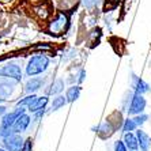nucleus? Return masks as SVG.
Wrapping results in <instances>:
<instances>
[{"instance_id":"obj_1","label":"nucleus","mask_w":151,"mask_h":151,"mask_svg":"<svg viewBox=\"0 0 151 151\" xmlns=\"http://www.w3.org/2000/svg\"><path fill=\"white\" fill-rule=\"evenodd\" d=\"M48 65H49V60L46 56H42V55L34 56L29 60L27 67H26V74H27V76H34V75L42 74L48 68Z\"/></svg>"},{"instance_id":"obj_2","label":"nucleus","mask_w":151,"mask_h":151,"mask_svg":"<svg viewBox=\"0 0 151 151\" xmlns=\"http://www.w3.org/2000/svg\"><path fill=\"white\" fill-rule=\"evenodd\" d=\"M23 143H25L23 139L17 134H12L3 137V144L7 151H22Z\"/></svg>"},{"instance_id":"obj_3","label":"nucleus","mask_w":151,"mask_h":151,"mask_svg":"<svg viewBox=\"0 0 151 151\" xmlns=\"http://www.w3.org/2000/svg\"><path fill=\"white\" fill-rule=\"evenodd\" d=\"M23 113H25L23 106H18V109H15L14 112L4 114L3 120H1V127H4V128H11V127L14 125L15 121L18 120V117H21Z\"/></svg>"},{"instance_id":"obj_4","label":"nucleus","mask_w":151,"mask_h":151,"mask_svg":"<svg viewBox=\"0 0 151 151\" xmlns=\"http://www.w3.org/2000/svg\"><path fill=\"white\" fill-rule=\"evenodd\" d=\"M0 75L6 78H12L15 81H21L22 79V71L17 64H8L0 68Z\"/></svg>"},{"instance_id":"obj_5","label":"nucleus","mask_w":151,"mask_h":151,"mask_svg":"<svg viewBox=\"0 0 151 151\" xmlns=\"http://www.w3.org/2000/svg\"><path fill=\"white\" fill-rule=\"evenodd\" d=\"M144 106H146V99L142 97V94H136L132 98V104H131V108L128 109L129 114H137V113L143 112Z\"/></svg>"},{"instance_id":"obj_6","label":"nucleus","mask_w":151,"mask_h":151,"mask_svg":"<svg viewBox=\"0 0 151 151\" xmlns=\"http://www.w3.org/2000/svg\"><path fill=\"white\" fill-rule=\"evenodd\" d=\"M29 124H30V116H27L26 113H23L21 117H18V120L14 123V125L11 127V129H12L14 134H19V132L26 131Z\"/></svg>"},{"instance_id":"obj_7","label":"nucleus","mask_w":151,"mask_h":151,"mask_svg":"<svg viewBox=\"0 0 151 151\" xmlns=\"http://www.w3.org/2000/svg\"><path fill=\"white\" fill-rule=\"evenodd\" d=\"M42 84H44V79H41V78H33V79H30L26 83L25 90L27 93H35L37 90H40L42 87Z\"/></svg>"},{"instance_id":"obj_8","label":"nucleus","mask_w":151,"mask_h":151,"mask_svg":"<svg viewBox=\"0 0 151 151\" xmlns=\"http://www.w3.org/2000/svg\"><path fill=\"white\" fill-rule=\"evenodd\" d=\"M137 142H139V144H140L142 150H143V151H148L151 142H150V137L144 134L143 131H137Z\"/></svg>"},{"instance_id":"obj_9","label":"nucleus","mask_w":151,"mask_h":151,"mask_svg":"<svg viewBox=\"0 0 151 151\" xmlns=\"http://www.w3.org/2000/svg\"><path fill=\"white\" fill-rule=\"evenodd\" d=\"M46 104H48V98H46V97H40V98H37V101H35L34 104L29 108V110H30V112H33V113L40 112V110L45 109Z\"/></svg>"},{"instance_id":"obj_10","label":"nucleus","mask_w":151,"mask_h":151,"mask_svg":"<svg viewBox=\"0 0 151 151\" xmlns=\"http://www.w3.org/2000/svg\"><path fill=\"white\" fill-rule=\"evenodd\" d=\"M65 23H67V18H65V15H63V14L59 15V18H57L56 21L50 25V32H53V33L59 32V30H61V29L64 27Z\"/></svg>"},{"instance_id":"obj_11","label":"nucleus","mask_w":151,"mask_h":151,"mask_svg":"<svg viewBox=\"0 0 151 151\" xmlns=\"http://www.w3.org/2000/svg\"><path fill=\"white\" fill-rule=\"evenodd\" d=\"M79 94H81V87L79 86H72L67 90V95H65V98H67L68 102H74L75 99L79 98Z\"/></svg>"},{"instance_id":"obj_12","label":"nucleus","mask_w":151,"mask_h":151,"mask_svg":"<svg viewBox=\"0 0 151 151\" xmlns=\"http://www.w3.org/2000/svg\"><path fill=\"white\" fill-rule=\"evenodd\" d=\"M124 142H125V146L129 148V150H136V147L139 146V142L136 140V137L131 134V132L124 136Z\"/></svg>"},{"instance_id":"obj_13","label":"nucleus","mask_w":151,"mask_h":151,"mask_svg":"<svg viewBox=\"0 0 151 151\" xmlns=\"http://www.w3.org/2000/svg\"><path fill=\"white\" fill-rule=\"evenodd\" d=\"M67 98L63 97V95H57L56 98H53V102H52V106H50V109L52 110H57L60 108H63L65 104H67Z\"/></svg>"},{"instance_id":"obj_14","label":"nucleus","mask_w":151,"mask_h":151,"mask_svg":"<svg viewBox=\"0 0 151 151\" xmlns=\"http://www.w3.org/2000/svg\"><path fill=\"white\" fill-rule=\"evenodd\" d=\"M37 98H38V97H35L34 94L27 95V97H25L23 99H21V101H18L17 105H18V106H27V108H30V106H32L33 104H34V102L37 101Z\"/></svg>"},{"instance_id":"obj_15","label":"nucleus","mask_w":151,"mask_h":151,"mask_svg":"<svg viewBox=\"0 0 151 151\" xmlns=\"http://www.w3.org/2000/svg\"><path fill=\"white\" fill-rule=\"evenodd\" d=\"M63 87H64V82L61 81V79H57L56 82H53V84L50 86L48 93H49V94H59V93L63 90Z\"/></svg>"},{"instance_id":"obj_16","label":"nucleus","mask_w":151,"mask_h":151,"mask_svg":"<svg viewBox=\"0 0 151 151\" xmlns=\"http://www.w3.org/2000/svg\"><path fill=\"white\" fill-rule=\"evenodd\" d=\"M136 127H137V124L135 123V120L128 119V120H125V124H124V128H123V129L125 131V132H129V131H134Z\"/></svg>"},{"instance_id":"obj_17","label":"nucleus","mask_w":151,"mask_h":151,"mask_svg":"<svg viewBox=\"0 0 151 151\" xmlns=\"http://www.w3.org/2000/svg\"><path fill=\"white\" fill-rule=\"evenodd\" d=\"M148 91V86L147 83H144L143 81H137V87H136V94H143V93Z\"/></svg>"},{"instance_id":"obj_18","label":"nucleus","mask_w":151,"mask_h":151,"mask_svg":"<svg viewBox=\"0 0 151 151\" xmlns=\"http://www.w3.org/2000/svg\"><path fill=\"white\" fill-rule=\"evenodd\" d=\"M32 148H33V140L32 137H29L27 140H25V143H23L22 151H32Z\"/></svg>"},{"instance_id":"obj_19","label":"nucleus","mask_w":151,"mask_h":151,"mask_svg":"<svg viewBox=\"0 0 151 151\" xmlns=\"http://www.w3.org/2000/svg\"><path fill=\"white\" fill-rule=\"evenodd\" d=\"M99 0H82V3H83L84 7H87V8H93L94 6H97L98 4Z\"/></svg>"},{"instance_id":"obj_20","label":"nucleus","mask_w":151,"mask_h":151,"mask_svg":"<svg viewBox=\"0 0 151 151\" xmlns=\"http://www.w3.org/2000/svg\"><path fill=\"white\" fill-rule=\"evenodd\" d=\"M114 151H127L125 144H124L123 142H117L116 146H114Z\"/></svg>"},{"instance_id":"obj_21","label":"nucleus","mask_w":151,"mask_h":151,"mask_svg":"<svg viewBox=\"0 0 151 151\" xmlns=\"http://www.w3.org/2000/svg\"><path fill=\"white\" fill-rule=\"evenodd\" d=\"M135 123L137 124V125H140V124H143L146 120H147V116H137V117H135Z\"/></svg>"},{"instance_id":"obj_22","label":"nucleus","mask_w":151,"mask_h":151,"mask_svg":"<svg viewBox=\"0 0 151 151\" xmlns=\"http://www.w3.org/2000/svg\"><path fill=\"white\" fill-rule=\"evenodd\" d=\"M4 113H6V106L0 105V116H4Z\"/></svg>"},{"instance_id":"obj_23","label":"nucleus","mask_w":151,"mask_h":151,"mask_svg":"<svg viewBox=\"0 0 151 151\" xmlns=\"http://www.w3.org/2000/svg\"><path fill=\"white\" fill-rule=\"evenodd\" d=\"M0 151H7V150H3V148H0Z\"/></svg>"}]
</instances>
